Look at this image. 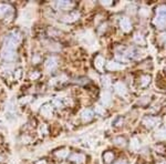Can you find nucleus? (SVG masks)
I'll list each match as a JSON object with an SVG mask.
<instances>
[{
	"label": "nucleus",
	"instance_id": "1",
	"mask_svg": "<svg viewBox=\"0 0 166 164\" xmlns=\"http://www.w3.org/2000/svg\"><path fill=\"white\" fill-rule=\"evenodd\" d=\"M120 25H121V28L123 29L124 31H130L132 28L131 21H130V19H127V18H123L121 20V22H120Z\"/></svg>",
	"mask_w": 166,
	"mask_h": 164
},
{
	"label": "nucleus",
	"instance_id": "2",
	"mask_svg": "<svg viewBox=\"0 0 166 164\" xmlns=\"http://www.w3.org/2000/svg\"><path fill=\"white\" fill-rule=\"evenodd\" d=\"M154 23H155L159 28H164L166 26V17H163V16H157L154 20Z\"/></svg>",
	"mask_w": 166,
	"mask_h": 164
},
{
	"label": "nucleus",
	"instance_id": "3",
	"mask_svg": "<svg viewBox=\"0 0 166 164\" xmlns=\"http://www.w3.org/2000/svg\"><path fill=\"white\" fill-rule=\"evenodd\" d=\"M114 89H115L116 92H118V94H121V96H124V94L126 93V88H125V86H124V83H122V82H118V83L114 84Z\"/></svg>",
	"mask_w": 166,
	"mask_h": 164
},
{
	"label": "nucleus",
	"instance_id": "4",
	"mask_svg": "<svg viewBox=\"0 0 166 164\" xmlns=\"http://www.w3.org/2000/svg\"><path fill=\"white\" fill-rule=\"evenodd\" d=\"M2 57L6 59V60H12L13 59V50H10V49H3L2 51Z\"/></svg>",
	"mask_w": 166,
	"mask_h": 164
},
{
	"label": "nucleus",
	"instance_id": "5",
	"mask_svg": "<svg viewBox=\"0 0 166 164\" xmlns=\"http://www.w3.org/2000/svg\"><path fill=\"white\" fill-rule=\"evenodd\" d=\"M106 68H108V70H118V69L123 68V66L116 62H108V64H106Z\"/></svg>",
	"mask_w": 166,
	"mask_h": 164
},
{
	"label": "nucleus",
	"instance_id": "6",
	"mask_svg": "<svg viewBox=\"0 0 166 164\" xmlns=\"http://www.w3.org/2000/svg\"><path fill=\"white\" fill-rule=\"evenodd\" d=\"M144 123L150 128H153L154 125H156V123H159V120L155 119V118H147V119L144 120Z\"/></svg>",
	"mask_w": 166,
	"mask_h": 164
},
{
	"label": "nucleus",
	"instance_id": "7",
	"mask_svg": "<svg viewBox=\"0 0 166 164\" xmlns=\"http://www.w3.org/2000/svg\"><path fill=\"white\" fill-rule=\"evenodd\" d=\"M45 67L48 69H54L57 67V60L54 58H50L45 62Z\"/></svg>",
	"mask_w": 166,
	"mask_h": 164
},
{
	"label": "nucleus",
	"instance_id": "8",
	"mask_svg": "<svg viewBox=\"0 0 166 164\" xmlns=\"http://www.w3.org/2000/svg\"><path fill=\"white\" fill-rule=\"evenodd\" d=\"M102 102H103L105 105L111 103V94L108 93V92H106V91L102 94Z\"/></svg>",
	"mask_w": 166,
	"mask_h": 164
},
{
	"label": "nucleus",
	"instance_id": "9",
	"mask_svg": "<svg viewBox=\"0 0 166 164\" xmlns=\"http://www.w3.org/2000/svg\"><path fill=\"white\" fill-rule=\"evenodd\" d=\"M92 116H93V113H92V111H90V110H85V111L82 113V119L84 120V121H89V120L92 119Z\"/></svg>",
	"mask_w": 166,
	"mask_h": 164
},
{
	"label": "nucleus",
	"instance_id": "10",
	"mask_svg": "<svg viewBox=\"0 0 166 164\" xmlns=\"http://www.w3.org/2000/svg\"><path fill=\"white\" fill-rule=\"evenodd\" d=\"M71 160L74 162H76V163H82L83 161H84V157H83L82 154H74V155H72V157H71Z\"/></svg>",
	"mask_w": 166,
	"mask_h": 164
},
{
	"label": "nucleus",
	"instance_id": "11",
	"mask_svg": "<svg viewBox=\"0 0 166 164\" xmlns=\"http://www.w3.org/2000/svg\"><path fill=\"white\" fill-rule=\"evenodd\" d=\"M57 6H58L60 9H68L69 7L72 6V2H69V1H60V2H58Z\"/></svg>",
	"mask_w": 166,
	"mask_h": 164
},
{
	"label": "nucleus",
	"instance_id": "12",
	"mask_svg": "<svg viewBox=\"0 0 166 164\" xmlns=\"http://www.w3.org/2000/svg\"><path fill=\"white\" fill-rule=\"evenodd\" d=\"M8 9H10V7H8V6H6V5H0V17L7 15V12L10 11V10H8Z\"/></svg>",
	"mask_w": 166,
	"mask_h": 164
},
{
	"label": "nucleus",
	"instance_id": "13",
	"mask_svg": "<svg viewBox=\"0 0 166 164\" xmlns=\"http://www.w3.org/2000/svg\"><path fill=\"white\" fill-rule=\"evenodd\" d=\"M157 16H163V17H166V6L165 5L157 8Z\"/></svg>",
	"mask_w": 166,
	"mask_h": 164
},
{
	"label": "nucleus",
	"instance_id": "14",
	"mask_svg": "<svg viewBox=\"0 0 166 164\" xmlns=\"http://www.w3.org/2000/svg\"><path fill=\"white\" fill-rule=\"evenodd\" d=\"M104 160H105V162H111V161H113V154L110 153V152H108V153L104 154Z\"/></svg>",
	"mask_w": 166,
	"mask_h": 164
},
{
	"label": "nucleus",
	"instance_id": "15",
	"mask_svg": "<svg viewBox=\"0 0 166 164\" xmlns=\"http://www.w3.org/2000/svg\"><path fill=\"white\" fill-rule=\"evenodd\" d=\"M101 62H104V60L102 59V57H98L95 60V66L98 67V69H102V63Z\"/></svg>",
	"mask_w": 166,
	"mask_h": 164
},
{
	"label": "nucleus",
	"instance_id": "16",
	"mask_svg": "<svg viewBox=\"0 0 166 164\" xmlns=\"http://www.w3.org/2000/svg\"><path fill=\"white\" fill-rule=\"evenodd\" d=\"M149 82H150V77H144V78H143V82H142V86L145 87L146 84L149 83Z\"/></svg>",
	"mask_w": 166,
	"mask_h": 164
},
{
	"label": "nucleus",
	"instance_id": "17",
	"mask_svg": "<svg viewBox=\"0 0 166 164\" xmlns=\"http://www.w3.org/2000/svg\"><path fill=\"white\" fill-rule=\"evenodd\" d=\"M68 155V151H61V153H58V157H64Z\"/></svg>",
	"mask_w": 166,
	"mask_h": 164
},
{
	"label": "nucleus",
	"instance_id": "18",
	"mask_svg": "<svg viewBox=\"0 0 166 164\" xmlns=\"http://www.w3.org/2000/svg\"><path fill=\"white\" fill-rule=\"evenodd\" d=\"M135 40H136V42H141V43H143L144 42V40H143V38H142L141 35H136V38H135Z\"/></svg>",
	"mask_w": 166,
	"mask_h": 164
},
{
	"label": "nucleus",
	"instance_id": "19",
	"mask_svg": "<svg viewBox=\"0 0 166 164\" xmlns=\"http://www.w3.org/2000/svg\"><path fill=\"white\" fill-rule=\"evenodd\" d=\"M132 142H133V143L131 144V147L133 148V149H137L138 145H136V144H135L136 142H137V140H136V139H133V141H132Z\"/></svg>",
	"mask_w": 166,
	"mask_h": 164
},
{
	"label": "nucleus",
	"instance_id": "20",
	"mask_svg": "<svg viewBox=\"0 0 166 164\" xmlns=\"http://www.w3.org/2000/svg\"><path fill=\"white\" fill-rule=\"evenodd\" d=\"M96 112H99V113H103V110H101L100 106H98V108H96Z\"/></svg>",
	"mask_w": 166,
	"mask_h": 164
},
{
	"label": "nucleus",
	"instance_id": "21",
	"mask_svg": "<svg viewBox=\"0 0 166 164\" xmlns=\"http://www.w3.org/2000/svg\"><path fill=\"white\" fill-rule=\"evenodd\" d=\"M115 164H126L125 162H123V161H120V162H118V163H115Z\"/></svg>",
	"mask_w": 166,
	"mask_h": 164
},
{
	"label": "nucleus",
	"instance_id": "22",
	"mask_svg": "<svg viewBox=\"0 0 166 164\" xmlns=\"http://www.w3.org/2000/svg\"><path fill=\"white\" fill-rule=\"evenodd\" d=\"M163 164H166V163H163Z\"/></svg>",
	"mask_w": 166,
	"mask_h": 164
}]
</instances>
